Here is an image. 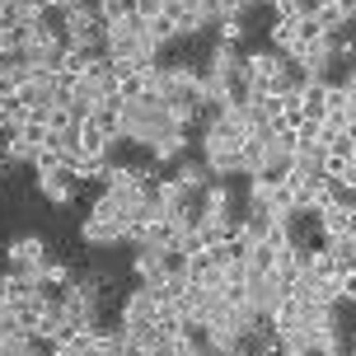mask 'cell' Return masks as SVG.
Wrapping results in <instances>:
<instances>
[{"label": "cell", "instance_id": "1", "mask_svg": "<svg viewBox=\"0 0 356 356\" xmlns=\"http://www.w3.org/2000/svg\"><path fill=\"white\" fill-rule=\"evenodd\" d=\"M104 56L131 61V66H155V61H160V42H150V33H145V24L136 15L113 19L104 29Z\"/></svg>", "mask_w": 356, "mask_h": 356}, {"label": "cell", "instance_id": "2", "mask_svg": "<svg viewBox=\"0 0 356 356\" xmlns=\"http://www.w3.org/2000/svg\"><path fill=\"white\" fill-rule=\"evenodd\" d=\"M118 113H122V141L155 145L164 131H174V122H169V104L150 99V94H141V99H122Z\"/></svg>", "mask_w": 356, "mask_h": 356}, {"label": "cell", "instance_id": "3", "mask_svg": "<svg viewBox=\"0 0 356 356\" xmlns=\"http://www.w3.org/2000/svg\"><path fill=\"white\" fill-rule=\"evenodd\" d=\"M104 15L94 10V5H75V10H66L61 15V33H66V47H75V52H94L104 56Z\"/></svg>", "mask_w": 356, "mask_h": 356}, {"label": "cell", "instance_id": "4", "mask_svg": "<svg viewBox=\"0 0 356 356\" xmlns=\"http://www.w3.org/2000/svg\"><path fill=\"white\" fill-rule=\"evenodd\" d=\"M47 131H52V127L42 122V118H29V122L19 127V131H10V136H5V160L33 164V160H38V150L47 145Z\"/></svg>", "mask_w": 356, "mask_h": 356}, {"label": "cell", "instance_id": "5", "mask_svg": "<svg viewBox=\"0 0 356 356\" xmlns=\"http://www.w3.org/2000/svg\"><path fill=\"white\" fill-rule=\"evenodd\" d=\"M5 263H10V272L38 277V272H42V263H47V244H42L38 234H19V239H10V244H5Z\"/></svg>", "mask_w": 356, "mask_h": 356}, {"label": "cell", "instance_id": "6", "mask_svg": "<svg viewBox=\"0 0 356 356\" xmlns=\"http://www.w3.org/2000/svg\"><path fill=\"white\" fill-rule=\"evenodd\" d=\"M333 38H314V42H300V52L291 56L296 61V71L305 80H328V66H333Z\"/></svg>", "mask_w": 356, "mask_h": 356}, {"label": "cell", "instance_id": "7", "mask_svg": "<svg viewBox=\"0 0 356 356\" xmlns=\"http://www.w3.org/2000/svg\"><path fill=\"white\" fill-rule=\"evenodd\" d=\"M38 193H42V202H52V207H71L75 193H80V174H75L71 164L47 169V174H38Z\"/></svg>", "mask_w": 356, "mask_h": 356}, {"label": "cell", "instance_id": "8", "mask_svg": "<svg viewBox=\"0 0 356 356\" xmlns=\"http://www.w3.org/2000/svg\"><path fill=\"white\" fill-rule=\"evenodd\" d=\"M122 323H127V328L160 323V291H155V286H136V291L122 300Z\"/></svg>", "mask_w": 356, "mask_h": 356}, {"label": "cell", "instance_id": "9", "mask_svg": "<svg viewBox=\"0 0 356 356\" xmlns=\"http://www.w3.org/2000/svg\"><path fill=\"white\" fill-rule=\"evenodd\" d=\"M131 272H136V282H141V286H160L164 277H169V267H164V244H136Z\"/></svg>", "mask_w": 356, "mask_h": 356}, {"label": "cell", "instance_id": "10", "mask_svg": "<svg viewBox=\"0 0 356 356\" xmlns=\"http://www.w3.org/2000/svg\"><path fill=\"white\" fill-rule=\"evenodd\" d=\"M80 239H85L89 249H108V244H122L127 239V225L122 220H108V216H85V225H80Z\"/></svg>", "mask_w": 356, "mask_h": 356}, {"label": "cell", "instance_id": "11", "mask_svg": "<svg viewBox=\"0 0 356 356\" xmlns=\"http://www.w3.org/2000/svg\"><path fill=\"white\" fill-rule=\"evenodd\" d=\"M207 75H211V80H225V85H234V80L244 75V56H239V47H230V42H216V47H211V61H207Z\"/></svg>", "mask_w": 356, "mask_h": 356}, {"label": "cell", "instance_id": "12", "mask_svg": "<svg viewBox=\"0 0 356 356\" xmlns=\"http://www.w3.org/2000/svg\"><path fill=\"white\" fill-rule=\"evenodd\" d=\"M230 188H225V183H207V188H202V216H207V220H230Z\"/></svg>", "mask_w": 356, "mask_h": 356}, {"label": "cell", "instance_id": "13", "mask_svg": "<svg viewBox=\"0 0 356 356\" xmlns=\"http://www.w3.org/2000/svg\"><path fill=\"white\" fill-rule=\"evenodd\" d=\"M300 19H277L272 29H267V38H272V52H282V56H296L300 52V29H296Z\"/></svg>", "mask_w": 356, "mask_h": 356}, {"label": "cell", "instance_id": "14", "mask_svg": "<svg viewBox=\"0 0 356 356\" xmlns=\"http://www.w3.org/2000/svg\"><path fill=\"white\" fill-rule=\"evenodd\" d=\"M183 145H188V131H178V127H174V131H164L160 141L150 145V155H155V164H178V160H183Z\"/></svg>", "mask_w": 356, "mask_h": 356}, {"label": "cell", "instance_id": "15", "mask_svg": "<svg viewBox=\"0 0 356 356\" xmlns=\"http://www.w3.org/2000/svg\"><path fill=\"white\" fill-rule=\"evenodd\" d=\"M277 188H282V178H272V174H249V207H263V211H272Z\"/></svg>", "mask_w": 356, "mask_h": 356}, {"label": "cell", "instance_id": "16", "mask_svg": "<svg viewBox=\"0 0 356 356\" xmlns=\"http://www.w3.org/2000/svg\"><path fill=\"white\" fill-rule=\"evenodd\" d=\"M207 164H193V160H178V174H174V183L178 188H183V193L193 197V193H202V188H207Z\"/></svg>", "mask_w": 356, "mask_h": 356}, {"label": "cell", "instance_id": "17", "mask_svg": "<svg viewBox=\"0 0 356 356\" xmlns=\"http://www.w3.org/2000/svg\"><path fill=\"white\" fill-rule=\"evenodd\" d=\"M52 356H94V333H66V338H56Z\"/></svg>", "mask_w": 356, "mask_h": 356}, {"label": "cell", "instance_id": "18", "mask_svg": "<svg viewBox=\"0 0 356 356\" xmlns=\"http://www.w3.org/2000/svg\"><path fill=\"white\" fill-rule=\"evenodd\" d=\"M24 122H29V108L19 104L15 94H5V99H0V131L10 136V131H19Z\"/></svg>", "mask_w": 356, "mask_h": 356}, {"label": "cell", "instance_id": "19", "mask_svg": "<svg viewBox=\"0 0 356 356\" xmlns=\"http://www.w3.org/2000/svg\"><path fill=\"white\" fill-rule=\"evenodd\" d=\"M145 33H150V42H174L178 38V24H174V15H169V10H160V15L155 19H145Z\"/></svg>", "mask_w": 356, "mask_h": 356}, {"label": "cell", "instance_id": "20", "mask_svg": "<svg viewBox=\"0 0 356 356\" xmlns=\"http://www.w3.org/2000/svg\"><path fill=\"white\" fill-rule=\"evenodd\" d=\"M94 356H122V323L94 333Z\"/></svg>", "mask_w": 356, "mask_h": 356}, {"label": "cell", "instance_id": "21", "mask_svg": "<svg viewBox=\"0 0 356 356\" xmlns=\"http://www.w3.org/2000/svg\"><path fill=\"white\" fill-rule=\"evenodd\" d=\"M314 24H319L323 33L333 38V33H338V29H347V24H352V19H347V15H342V10H338V5H333V0H328V5H319V15H314Z\"/></svg>", "mask_w": 356, "mask_h": 356}, {"label": "cell", "instance_id": "22", "mask_svg": "<svg viewBox=\"0 0 356 356\" xmlns=\"http://www.w3.org/2000/svg\"><path fill=\"white\" fill-rule=\"evenodd\" d=\"M94 10L104 15V24H113V19H131L136 15V0H94Z\"/></svg>", "mask_w": 356, "mask_h": 356}, {"label": "cell", "instance_id": "23", "mask_svg": "<svg viewBox=\"0 0 356 356\" xmlns=\"http://www.w3.org/2000/svg\"><path fill=\"white\" fill-rule=\"evenodd\" d=\"M216 33H220V42H239V38H244V19L239 15H230V19H220V24H216Z\"/></svg>", "mask_w": 356, "mask_h": 356}, {"label": "cell", "instance_id": "24", "mask_svg": "<svg viewBox=\"0 0 356 356\" xmlns=\"http://www.w3.org/2000/svg\"><path fill=\"white\" fill-rule=\"evenodd\" d=\"M61 164H66V155H61L56 145H42L38 160H33V169H38V174H47V169H61Z\"/></svg>", "mask_w": 356, "mask_h": 356}, {"label": "cell", "instance_id": "25", "mask_svg": "<svg viewBox=\"0 0 356 356\" xmlns=\"http://www.w3.org/2000/svg\"><path fill=\"white\" fill-rule=\"evenodd\" d=\"M338 296H342V300H352V305H356V267L338 272Z\"/></svg>", "mask_w": 356, "mask_h": 356}, {"label": "cell", "instance_id": "26", "mask_svg": "<svg viewBox=\"0 0 356 356\" xmlns=\"http://www.w3.org/2000/svg\"><path fill=\"white\" fill-rule=\"evenodd\" d=\"M244 10H249V0H220V19H230V15L244 19Z\"/></svg>", "mask_w": 356, "mask_h": 356}, {"label": "cell", "instance_id": "27", "mask_svg": "<svg viewBox=\"0 0 356 356\" xmlns=\"http://www.w3.org/2000/svg\"><path fill=\"white\" fill-rule=\"evenodd\" d=\"M42 5H47V10H61V15H66V10H75V5H94V0H42Z\"/></svg>", "mask_w": 356, "mask_h": 356}, {"label": "cell", "instance_id": "28", "mask_svg": "<svg viewBox=\"0 0 356 356\" xmlns=\"http://www.w3.org/2000/svg\"><path fill=\"white\" fill-rule=\"evenodd\" d=\"M333 5H338V10H342L347 19H356V0H333Z\"/></svg>", "mask_w": 356, "mask_h": 356}, {"label": "cell", "instance_id": "29", "mask_svg": "<svg viewBox=\"0 0 356 356\" xmlns=\"http://www.w3.org/2000/svg\"><path fill=\"white\" fill-rule=\"evenodd\" d=\"M342 85H347V94H356V66L347 71V80H342Z\"/></svg>", "mask_w": 356, "mask_h": 356}, {"label": "cell", "instance_id": "30", "mask_svg": "<svg viewBox=\"0 0 356 356\" xmlns=\"http://www.w3.org/2000/svg\"><path fill=\"white\" fill-rule=\"evenodd\" d=\"M0 99H5V85H0Z\"/></svg>", "mask_w": 356, "mask_h": 356}, {"label": "cell", "instance_id": "31", "mask_svg": "<svg viewBox=\"0 0 356 356\" xmlns=\"http://www.w3.org/2000/svg\"><path fill=\"white\" fill-rule=\"evenodd\" d=\"M352 356H356V347H352Z\"/></svg>", "mask_w": 356, "mask_h": 356}, {"label": "cell", "instance_id": "32", "mask_svg": "<svg viewBox=\"0 0 356 356\" xmlns=\"http://www.w3.org/2000/svg\"><path fill=\"white\" fill-rule=\"evenodd\" d=\"M338 356H342V352H338Z\"/></svg>", "mask_w": 356, "mask_h": 356}]
</instances>
